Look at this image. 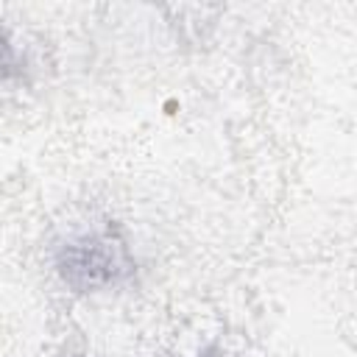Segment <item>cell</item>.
<instances>
[{"label": "cell", "instance_id": "cell-1", "mask_svg": "<svg viewBox=\"0 0 357 357\" xmlns=\"http://www.w3.org/2000/svg\"><path fill=\"white\" fill-rule=\"evenodd\" d=\"M53 265L73 293L120 290L137 276L134 251L123 229L112 220L92 223L61 237L53 248Z\"/></svg>", "mask_w": 357, "mask_h": 357}]
</instances>
